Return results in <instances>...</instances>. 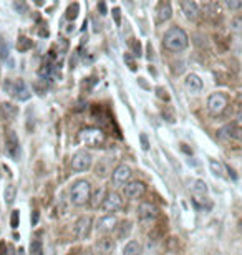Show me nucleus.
Returning <instances> with one entry per match:
<instances>
[{"label": "nucleus", "instance_id": "f257e3e1", "mask_svg": "<svg viewBox=\"0 0 242 255\" xmlns=\"http://www.w3.org/2000/svg\"><path fill=\"white\" fill-rule=\"evenodd\" d=\"M163 45L166 50L169 51H184L189 45V37L183 28L179 27H171L166 30V34L163 37Z\"/></svg>", "mask_w": 242, "mask_h": 255}, {"label": "nucleus", "instance_id": "f03ea898", "mask_svg": "<svg viewBox=\"0 0 242 255\" xmlns=\"http://www.w3.org/2000/svg\"><path fill=\"white\" fill-rule=\"evenodd\" d=\"M92 194H93L92 186H90L87 179H80V181L75 182L72 189H70V199H72V204L77 207L87 206Z\"/></svg>", "mask_w": 242, "mask_h": 255}, {"label": "nucleus", "instance_id": "7ed1b4c3", "mask_svg": "<svg viewBox=\"0 0 242 255\" xmlns=\"http://www.w3.org/2000/svg\"><path fill=\"white\" fill-rule=\"evenodd\" d=\"M78 138L87 148H101L106 141V134L99 128H83Z\"/></svg>", "mask_w": 242, "mask_h": 255}, {"label": "nucleus", "instance_id": "20e7f679", "mask_svg": "<svg viewBox=\"0 0 242 255\" xmlns=\"http://www.w3.org/2000/svg\"><path fill=\"white\" fill-rule=\"evenodd\" d=\"M227 106H229V98L221 91L212 93L207 98V111H209L211 116H221L227 110Z\"/></svg>", "mask_w": 242, "mask_h": 255}, {"label": "nucleus", "instance_id": "39448f33", "mask_svg": "<svg viewBox=\"0 0 242 255\" xmlns=\"http://www.w3.org/2000/svg\"><path fill=\"white\" fill-rule=\"evenodd\" d=\"M3 88H5V91L10 94V96H13L18 101H27V100H30V96H32L23 80H15V82L7 80L5 85H3Z\"/></svg>", "mask_w": 242, "mask_h": 255}, {"label": "nucleus", "instance_id": "423d86ee", "mask_svg": "<svg viewBox=\"0 0 242 255\" xmlns=\"http://www.w3.org/2000/svg\"><path fill=\"white\" fill-rule=\"evenodd\" d=\"M123 209V199L118 192H108L105 201L101 204V211L105 212V215H113L115 212Z\"/></svg>", "mask_w": 242, "mask_h": 255}, {"label": "nucleus", "instance_id": "0eeeda50", "mask_svg": "<svg viewBox=\"0 0 242 255\" xmlns=\"http://www.w3.org/2000/svg\"><path fill=\"white\" fill-rule=\"evenodd\" d=\"M92 166V156L87 151H78L72 158V169L75 172H83Z\"/></svg>", "mask_w": 242, "mask_h": 255}, {"label": "nucleus", "instance_id": "6e6552de", "mask_svg": "<svg viewBox=\"0 0 242 255\" xmlns=\"http://www.w3.org/2000/svg\"><path fill=\"white\" fill-rule=\"evenodd\" d=\"M133 176V169L126 164H120L115 168V171L111 174V181L115 186H126L130 182V179Z\"/></svg>", "mask_w": 242, "mask_h": 255}, {"label": "nucleus", "instance_id": "1a4fd4ad", "mask_svg": "<svg viewBox=\"0 0 242 255\" xmlns=\"http://www.w3.org/2000/svg\"><path fill=\"white\" fill-rule=\"evenodd\" d=\"M159 211L158 207L151 202H141L140 207H138V217H140L141 222H151L154 219H158Z\"/></svg>", "mask_w": 242, "mask_h": 255}, {"label": "nucleus", "instance_id": "9d476101", "mask_svg": "<svg viewBox=\"0 0 242 255\" xmlns=\"http://www.w3.org/2000/svg\"><path fill=\"white\" fill-rule=\"evenodd\" d=\"M145 191H146V186H145V182H141V181H130L125 186V189H123L125 196L131 201L140 199V197L145 194Z\"/></svg>", "mask_w": 242, "mask_h": 255}, {"label": "nucleus", "instance_id": "9b49d317", "mask_svg": "<svg viewBox=\"0 0 242 255\" xmlns=\"http://www.w3.org/2000/svg\"><path fill=\"white\" fill-rule=\"evenodd\" d=\"M181 8L189 22H197L202 15L201 7H199L196 2H191V0H184V2H181Z\"/></svg>", "mask_w": 242, "mask_h": 255}, {"label": "nucleus", "instance_id": "f8f14e48", "mask_svg": "<svg viewBox=\"0 0 242 255\" xmlns=\"http://www.w3.org/2000/svg\"><path fill=\"white\" fill-rule=\"evenodd\" d=\"M118 224H120V222H118L115 215H105L97 222V230L99 234L108 235L110 232H113V230H116Z\"/></svg>", "mask_w": 242, "mask_h": 255}, {"label": "nucleus", "instance_id": "ddd939ff", "mask_svg": "<svg viewBox=\"0 0 242 255\" xmlns=\"http://www.w3.org/2000/svg\"><path fill=\"white\" fill-rule=\"evenodd\" d=\"M90 230H92V219L90 217H80V219L75 222V227H73V234L77 239H87Z\"/></svg>", "mask_w": 242, "mask_h": 255}, {"label": "nucleus", "instance_id": "4468645a", "mask_svg": "<svg viewBox=\"0 0 242 255\" xmlns=\"http://www.w3.org/2000/svg\"><path fill=\"white\" fill-rule=\"evenodd\" d=\"M219 136L222 139H227V141H241L242 139V129L232 123V125H226L224 128H221Z\"/></svg>", "mask_w": 242, "mask_h": 255}, {"label": "nucleus", "instance_id": "2eb2a0df", "mask_svg": "<svg viewBox=\"0 0 242 255\" xmlns=\"http://www.w3.org/2000/svg\"><path fill=\"white\" fill-rule=\"evenodd\" d=\"M5 151L12 159H17L18 156H20V143H18V138L13 131H8V134H7Z\"/></svg>", "mask_w": 242, "mask_h": 255}, {"label": "nucleus", "instance_id": "dca6fc26", "mask_svg": "<svg viewBox=\"0 0 242 255\" xmlns=\"http://www.w3.org/2000/svg\"><path fill=\"white\" fill-rule=\"evenodd\" d=\"M173 17V7L169 2H159L156 5V23H164Z\"/></svg>", "mask_w": 242, "mask_h": 255}, {"label": "nucleus", "instance_id": "f3484780", "mask_svg": "<svg viewBox=\"0 0 242 255\" xmlns=\"http://www.w3.org/2000/svg\"><path fill=\"white\" fill-rule=\"evenodd\" d=\"M97 252L99 255H113L115 252V240L110 235H105L97 242Z\"/></svg>", "mask_w": 242, "mask_h": 255}, {"label": "nucleus", "instance_id": "a211bd4d", "mask_svg": "<svg viewBox=\"0 0 242 255\" xmlns=\"http://www.w3.org/2000/svg\"><path fill=\"white\" fill-rule=\"evenodd\" d=\"M184 85H186V89L191 94H197V93H201L202 91V80L201 77H197L196 73H191V75H188L186 77V82H184Z\"/></svg>", "mask_w": 242, "mask_h": 255}, {"label": "nucleus", "instance_id": "6ab92c4d", "mask_svg": "<svg viewBox=\"0 0 242 255\" xmlns=\"http://www.w3.org/2000/svg\"><path fill=\"white\" fill-rule=\"evenodd\" d=\"M18 116V108L12 103H2L0 105V118L3 121H13Z\"/></svg>", "mask_w": 242, "mask_h": 255}, {"label": "nucleus", "instance_id": "aec40b11", "mask_svg": "<svg viewBox=\"0 0 242 255\" xmlns=\"http://www.w3.org/2000/svg\"><path fill=\"white\" fill-rule=\"evenodd\" d=\"M189 189H191V192L196 199L207 194V186H206V182L201 181V179H193V181H189Z\"/></svg>", "mask_w": 242, "mask_h": 255}, {"label": "nucleus", "instance_id": "412c9836", "mask_svg": "<svg viewBox=\"0 0 242 255\" xmlns=\"http://www.w3.org/2000/svg\"><path fill=\"white\" fill-rule=\"evenodd\" d=\"M201 12L206 17L209 18H216L221 15V5L217 2H204L201 5Z\"/></svg>", "mask_w": 242, "mask_h": 255}, {"label": "nucleus", "instance_id": "4be33fe9", "mask_svg": "<svg viewBox=\"0 0 242 255\" xmlns=\"http://www.w3.org/2000/svg\"><path fill=\"white\" fill-rule=\"evenodd\" d=\"M131 222H128V220H121L120 224H118V227H116V239L118 240H125L128 239V235L131 234Z\"/></svg>", "mask_w": 242, "mask_h": 255}, {"label": "nucleus", "instance_id": "5701e85b", "mask_svg": "<svg viewBox=\"0 0 242 255\" xmlns=\"http://www.w3.org/2000/svg\"><path fill=\"white\" fill-rule=\"evenodd\" d=\"M123 255H143V249H141L140 242L131 240V242H128L125 245V249H123Z\"/></svg>", "mask_w": 242, "mask_h": 255}, {"label": "nucleus", "instance_id": "b1692460", "mask_svg": "<svg viewBox=\"0 0 242 255\" xmlns=\"http://www.w3.org/2000/svg\"><path fill=\"white\" fill-rule=\"evenodd\" d=\"M105 197H106V194H105V189L103 187H98L97 191L93 192L92 194V199H93V207L95 209H98V207H101V204H103V201H105Z\"/></svg>", "mask_w": 242, "mask_h": 255}, {"label": "nucleus", "instance_id": "393cba45", "mask_svg": "<svg viewBox=\"0 0 242 255\" xmlns=\"http://www.w3.org/2000/svg\"><path fill=\"white\" fill-rule=\"evenodd\" d=\"M3 199H5L7 206H12V202L15 201V186L13 184H8L5 187V192H3Z\"/></svg>", "mask_w": 242, "mask_h": 255}, {"label": "nucleus", "instance_id": "a878e982", "mask_svg": "<svg viewBox=\"0 0 242 255\" xmlns=\"http://www.w3.org/2000/svg\"><path fill=\"white\" fill-rule=\"evenodd\" d=\"M231 30L237 35H242V13L241 15H236L231 20Z\"/></svg>", "mask_w": 242, "mask_h": 255}, {"label": "nucleus", "instance_id": "bb28decb", "mask_svg": "<svg viewBox=\"0 0 242 255\" xmlns=\"http://www.w3.org/2000/svg\"><path fill=\"white\" fill-rule=\"evenodd\" d=\"M32 46H33L32 40L27 39V37H20L18 42H17V50L18 51H27V50H30Z\"/></svg>", "mask_w": 242, "mask_h": 255}, {"label": "nucleus", "instance_id": "cd10ccee", "mask_svg": "<svg viewBox=\"0 0 242 255\" xmlns=\"http://www.w3.org/2000/svg\"><path fill=\"white\" fill-rule=\"evenodd\" d=\"M78 12H80V5H78V3H70L68 8H66L65 17L68 18V20H75V18L78 17Z\"/></svg>", "mask_w": 242, "mask_h": 255}, {"label": "nucleus", "instance_id": "c85d7f7f", "mask_svg": "<svg viewBox=\"0 0 242 255\" xmlns=\"http://www.w3.org/2000/svg\"><path fill=\"white\" fill-rule=\"evenodd\" d=\"M209 168H211V171L216 174V176H219V177L224 176V168H222L221 163H217V161H214V159H211Z\"/></svg>", "mask_w": 242, "mask_h": 255}, {"label": "nucleus", "instance_id": "c756f323", "mask_svg": "<svg viewBox=\"0 0 242 255\" xmlns=\"http://www.w3.org/2000/svg\"><path fill=\"white\" fill-rule=\"evenodd\" d=\"M224 5L229 8L231 12H239L242 10V0H226Z\"/></svg>", "mask_w": 242, "mask_h": 255}, {"label": "nucleus", "instance_id": "7c9ffc66", "mask_svg": "<svg viewBox=\"0 0 242 255\" xmlns=\"http://www.w3.org/2000/svg\"><path fill=\"white\" fill-rule=\"evenodd\" d=\"M42 254H44V245H42L40 240H33L30 247V255H42Z\"/></svg>", "mask_w": 242, "mask_h": 255}, {"label": "nucleus", "instance_id": "2f4dec72", "mask_svg": "<svg viewBox=\"0 0 242 255\" xmlns=\"http://www.w3.org/2000/svg\"><path fill=\"white\" fill-rule=\"evenodd\" d=\"M125 61H126V65H128V68L131 70V72H136V61L133 60V56H130V53H126L125 55Z\"/></svg>", "mask_w": 242, "mask_h": 255}, {"label": "nucleus", "instance_id": "473e14b6", "mask_svg": "<svg viewBox=\"0 0 242 255\" xmlns=\"http://www.w3.org/2000/svg\"><path fill=\"white\" fill-rule=\"evenodd\" d=\"M10 225H12V229H17V227H18V211H12Z\"/></svg>", "mask_w": 242, "mask_h": 255}, {"label": "nucleus", "instance_id": "72a5a7b5", "mask_svg": "<svg viewBox=\"0 0 242 255\" xmlns=\"http://www.w3.org/2000/svg\"><path fill=\"white\" fill-rule=\"evenodd\" d=\"M140 141H141V148H143L145 151L149 149V139L146 134H140Z\"/></svg>", "mask_w": 242, "mask_h": 255}, {"label": "nucleus", "instance_id": "f704fd0d", "mask_svg": "<svg viewBox=\"0 0 242 255\" xmlns=\"http://www.w3.org/2000/svg\"><path fill=\"white\" fill-rule=\"evenodd\" d=\"M13 8H17L20 13L27 12V5H25V3H22V2H13Z\"/></svg>", "mask_w": 242, "mask_h": 255}, {"label": "nucleus", "instance_id": "c9c22d12", "mask_svg": "<svg viewBox=\"0 0 242 255\" xmlns=\"http://www.w3.org/2000/svg\"><path fill=\"white\" fill-rule=\"evenodd\" d=\"M234 125H236V126H239L241 129H242V108L239 110V113H237V115H236V121H234Z\"/></svg>", "mask_w": 242, "mask_h": 255}, {"label": "nucleus", "instance_id": "e433bc0d", "mask_svg": "<svg viewBox=\"0 0 242 255\" xmlns=\"http://www.w3.org/2000/svg\"><path fill=\"white\" fill-rule=\"evenodd\" d=\"M39 219H40V212H39V211H33V214H32V224L37 225V222H39Z\"/></svg>", "mask_w": 242, "mask_h": 255}, {"label": "nucleus", "instance_id": "4c0bfd02", "mask_svg": "<svg viewBox=\"0 0 242 255\" xmlns=\"http://www.w3.org/2000/svg\"><path fill=\"white\" fill-rule=\"evenodd\" d=\"M120 8H113V17H115V22L116 23H120V20H121V15H120Z\"/></svg>", "mask_w": 242, "mask_h": 255}, {"label": "nucleus", "instance_id": "58836bf2", "mask_svg": "<svg viewBox=\"0 0 242 255\" xmlns=\"http://www.w3.org/2000/svg\"><path fill=\"white\" fill-rule=\"evenodd\" d=\"M164 93H166V91H164V88H159V89H158V94H159V96L163 98L164 101H168V100H169V96H168V94H164Z\"/></svg>", "mask_w": 242, "mask_h": 255}, {"label": "nucleus", "instance_id": "ea45409f", "mask_svg": "<svg viewBox=\"0 0 242 255\" xmlns=\"http://www.w3.org/2000/svg\"><path fill=\"white\" fill-rule=\"evenodd\" d=\"M98 10L101 12L103 15H105V13H106V5H105V3H103V2H99V3H98Z\"/></svg>", "mask_w": 242, "mask_h": 255}, {"label": "nucleus", "instance_id": "a19ab883", "mask_svg": "<svg viewBox=\"0 0 242 255\" xmlns=\"http://www.w3.org/2000/svg\"><path fill=\"white\" fill-rule=\"evenodd\" d=\"M138 83H140V86H143V88H146V89H149V85H148V83H145V82H143V78H138Z\"/></svg>", "mask_w": 242, "mask_h": 255}, {"label": "nucleus", "instance_id": "79ce46f5", "mask_svg": "<svg viewBox=\"0 0 242 255\" xmlns=\"http://www.w3.org/2000/svg\"><path fill=\"white\" fill-rule=\"evenodd\" d=\"M237 100H239V103L242 105V86L237 89Z\"/></svg>", "mask_w": 242, "mask_h": 255}, {"label": "nucleus", "instance_id": "37998d69", "mask_svg": "<svg viewBox=\"0 0 242 255\" xmlns=\"http://www.w3.org/2000/svg\"><path fill=\"white\" fill-rule=\"evenodd\" d=\"M239 232H241V234H242V220H241V222H239Z\"/></svg>", "mask_w": 242, "mask_h": 255}]
</instances>
